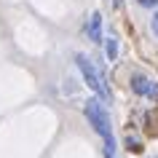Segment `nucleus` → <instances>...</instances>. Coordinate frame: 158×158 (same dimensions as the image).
I'll return each instance as SVG.
<instances>
[{
	"label": "nucleus",
	"instance_id": "8",
	"mask_svg": "<svg viewBox=\"0 0 158 158\" xmlns=\"http://www.w3.org/2000/svg\"><path fill=\"white\" fill-rule=\"evenodd\" d=\"M139 6H145V8H153V6H158V0H137Z\"/></svg>",
	"mask_w": 158,
	"mask_h": 158
},
{
	"label": "nucleus",
	"instance_id": "1",
	"mask_svg": "<svg viewBox=\"0 0 158 158\" xmlns=\"http://www.w3.org/2000/svg\"><path fill=\"white\" fill-rule=\"evenodd\" d=\"M83 113H86V118H89V123L94 126V131L105 139V153H107V158H113V131H110V118H107L105 105H102L99 99H89L86 107H83Z\"/></svg>",
	"mask_w": 158,
	"mask_h": 158
},
{
	"label": "nucleus",
	"instance_id": "5",
	"mask_svg": "<svg viewBox=\"0 0 158 158\" xmlns=\"http://www.w3.org/2000/svg\"><path fill=\"white\" fill-rule=\"evenodd\" d=\"M105 56H107L110 62H113V59L118 56V40L113 38V35H110L107 40H105Z\"/></svg>",
	"mask_w": 158,
	"mask_h": 158
},
{
	"label": "nucleus",
	"instance_id": "7",
	"mask_svg": "<svg viewBox=\"0 0 158 158\" xmlns=\"http://www.w3.org/2000/svg\"><path fill=\"white\" fill-rule=\"evenodd\" d=\"M150 30H153V35L158 38V14H156L153 19H150Z\"/></svg>",
	"mask_w": 158,
	"mask_h": 158
},
{
	"label": "nucleus",
	"instance_id": "2",
	"mask_svg": "<svg viewBox=\"0 0 158 158\" xmlns=\"http://www.w3.org/2000/svg\"><path fill=\"white\" fill-rule=\"evenodd\" d=\"M75 64H78V70H81V75H83L86 86L91 89V91L99 94V99H110V89L105 86V78L99 75V70L91 64V59H86L83 54H78L75 56Z\"/></svg>",
	"mask_w": 158,
	"mask_h": 158
},
{
	"label": "nucleus",
	"instance_id": "4",
	"mask_svg": "<svg viewBox=\"0 0 158 158\" xmlns=\"http://www.w3.org/2000/svg\"><path fill=\"white\" fill-rule=\"evenodd\" d=\"M86 32H89V40H94V43L102 40V16L99 14H91L89 24H86Z\"/></svg>",
	"mask_w": 158,
	"mask_h": 158
},
{
	"label": "nucleus",
	"instance_id": "3",
	"mask_svg": "<svg viewBox=\"0 0 158 158\" xmlns=\"http://www.w3.org/2000/svg\"><path fill=\"white\" fill-rule=\"evenodd\" d=\"M131 91L142 94V97H150V99H158V83L148 81L145 75H131Z\"/></svg>",
	"mask_w": 158,
	"mask_h": 158
},
{
	"label": "nucleus",
	"instance_id": "6",
	"mask_svg": "<svg viewBox=\"0 0 158 158\" xmlns=\"http://www.w3.org/2000/svg\"><path fill=\"white\" fill-rule=\"evenodd\" d=\"M126 145H129V150H134V153H142V145H139V139H126Z\"/></svg>",
	"mask_w": 158,
	"mask_h": 158
},
{
	"label": "nucleus",
	"instance_id": "9",
	"mask_svg": "<svg viewBox=\"0 0 158 158\" xmlns=\"http://www.w3.org/2000/svg\"><path fill=\"white\" fill-rule=\"evenodd\" d=\"M113 3H115V6H121V0H113Z\"/></svg>",
	"mask_w": 158,
	"mask_h": 158
}]
</instances>
